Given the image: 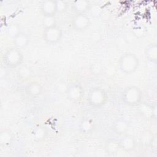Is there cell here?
I'll list each match as a JSON object with an SVG mask.
<instances>
[{
    "instance_id": "obj_1",
    "label": "cell",
    "mask_w": 157,
    "mask_h": 157,
    "mask_svg": "<svg viewBox=\"0 0 157 157\" xmlns=\"http://www.w3.org/2000/svg\"><path fill=\"white\" fill-rule=\"evenodd\" d=\"M121 102L127 106L139 105L143 99V92L136 85H128L124 88L120 95Z\"/></svg>"
},
{
    "instance_id": "obj_2",
    "label": "cell",
    "mask_w": 157,
    "mask_h": 157,
    "mask_svg": "<svg viewBox=\"0 0 157 157\" xmlns=\"http://www.w3.org/2000/svg\"><path fill=\"white\" fill-rule=\"evenodd\" d=\"M139 65V58L133 53H124L121 55L118 59V67L120 71L126 75L134 74L138 69Z\"/></svg>"
},
{
    "instance_id": "obj_3",
    "label": "cell",
    "mask_w": 157,
    "mask_h": 157,
    "mask_svg": "<svg viewBox=\"0 0 157 157\" xmlns=\"http://www.w3.org/2000/svg\"><path fill=\"white\" fill-rule=\"evenodd\" d=\"M86 99L88 105L91 107L100 109L106 104L109 99V96L104 88L95 86L89 91Z\"/></svg>"
},
{
    "instance_id": "obj_4",
    "label": "cell",
    "mask_w": 157,
    "mask_h": 157,
    "mask_svg": "<svg viewBox=\"0 0 157 157\" xmlns=\"http://www.w3.org/2000/svg\"><path fill=\"white\" fill-rule=\"evenodd\" d=\"M2 59L7 67L15 69L22 64L24 56L21 50L13 46L6 50L3 55Z\"/></svg>"
},
{
    "instance_id": "obj_5",
    "label": "cell",
    "mask_w": 157,
    "mask_h": 157,
    "mask_svg": "<svg viewBox=\"0 0 157 157\" xmlns=\"http://www.w3.org/2000/svg\"><path fill=\"white\" fill-rule=\"evenodd\" d=\"M42 37L47 44L50 45H56L61 40L63 37L62 29L57 24L44 28Z\"/></svg>"
},
{
    "instance_id": "obj_6",
    "label": "cell",
    "mask_w": 157,
    "mask_h": 157,
    "mask_svg": "<svg viewBox=\"0 0 157 157\" xmlns=\"http://www.w3.org/2000/svg\"><path fill=\"white\" fill-rule=\"evenodd\" d=\"M66 95L67 98L72 102H78L82 100L84 95L82 86L77 82H72L66 87Z\"/></svg>"
},
{
    "instance_id": "obj_7",
    "label": "cell",
    "mask_w": 157,
    "mask_h": 157,
    "mask_svg": "<svg viewBox=\"0 0 157 157\" xmlns=\"http://www.w3.org/2000/svg\"><path fill=\"white\" fill-rule=\"evenodd\" d=\"M71 24L74 30L78 32H82L90 27L91 20L86 13H77L72 17Z\"/></svg>"
},
{
    "instance_id": "obj_8",
    "label": "cell",
    "mask_w": 157,
    "mask_h": 157,
    "mask_svg": "<svg viewBox=\"0 0 157 157\" xmlns=\"http://www.w3.org/2000/svg\"><path fill=\"white\" fill-rule=\"evenodd\" d=\"M40 13L45 17H55L58 13L57 1L55 0H45L41 2L40 6Z\"/></svg>"
},
{
    "instance_id": "obj_9",
    "label": "cell",
    "mask_w": 157,
    "mask_h": 157,
    "mask_svg": "<svg viewBox=\"0 0 157 157\" xmlns=\"http://www.w3.org/2000/svg\"><path fill=\"white\" fill-rule=\"evenodd\" d=\"M120 150L126 152L133 151L136 147V140L131 134H124L118 140Z\"/></svg>"
},
{
    "instance_id": "obj_10",
    "label": "cell",
    "mask_w": 157,
    "mask_h": 157,
    "mask_svg": "<svg viewBox=\"0 0 157 157\" xmlns=\"http://www.w3.org/2000/svg\"><path fill=\"white\" fill-rule=\"evenodd\" d=\"M12 43L13 47L20 50L24 49L29 43V37L26 33L20 30L12 37Z\"/></svg>"
},
{
    "instance_id": "obj_11",
    "label": "cell",
    "mask_w": 157,
    "mask_h": 157,
    "mask_svg": "<svg viewBox=\"0 0 157 157\" xmlns=\"http://www.w3.org/2000/svg\"><path fill=\"white\" fill-rule=\"evenodd\" d=\"M90 7L91 4L87 0H77L71 4V10L75 14L85 13Z\"/></svg>"
},
{
    "instance_id": "obj_12",
    "label": "cell",
    "mask_w": 157,
    "mask_h": 157,
    "mask_svg": "<svg viewBox=\"0 0 157 157\" xmlns=\"http://www.w3.org/2000/svg\"><path fill=\"white\" fill-rule=\"evenodd\" d=\"M144 55L148 61L154 64L157 63V44L156 42L150 43L146 46Z\"/></svg>"
},
{
    "instance_id": "obj_13",
    "label": "cell",
    "mask_w": 157,
    "mask_h": 157,
    "mask_svg": "<svg viewBox=\"0 0 157 157\" xmlns=\"http://www.w3.org/2000/svg\"><path fill=\"white\" fill-rule=\"evenodd\" d=\"M43 91L42 86L37 82H32L26 87V93L31 98L40 96Z\"/></svg>"
},
{
    "instance_id": "obj_14",
    "label": "cell",
    "mask_w": 157,
    "mask_h": 157,
    "mask_svg": "<svg viewBox=\"0 0 157 157\" xmlns=\"http://www.w3.org/2000/svg\"><path fill=\"white\" fill-rule=\"evenodd\" d=\"M129 129V123L124 119H117L112 124V129L118 135H124Z\"/></svg>"
},
{
    "instance_id": "obj_15",
    "label": "cell",
    "mask_w": 157,
    "mask_h": 157,
    "mask_svg": "<svg viewBox=\"0 0 157 157\" xmlns=\"http://www.w3.org/2000/svg\"><path fill=\"white\" fill-rule=\"evenodd\" d=\"M13 136L12 132L7 129H2L0 132V145L7 147L9 146L13 141Z\"/></svg>"
},
{
    "instance_id": "obj_16",
    "label": "cell",
    "mask_w": 157,
    "mask_h": 157,
    "mask_svg": "<svg viewBox=\"0 0 157 157\" xmlns=\"http://www.w3.org/2000/svg\"><path fill=\"white\" fill-rule=\"evenodd\" d=\"M118 140H108L105 145V150L109 155H113L118 152L120 150Z\"/></svg>"
},
{
    "instance_id": "obj_17",
    "label": "cell",
    "mask_w": 157,
    "mask_h": 157,
    "mask_svg": "<svg viewBox=\"0 0 157 157\" xmlns=\"http://www.w3.org/2000/svg\"><path fill=\"white\" fill-rule=\"evenodd\" d=\"M94 127V122L90 118L84 119L80 124V130L84 133H88L91 132Z\"/></svg>"
},
{
    "instance_id": "obj_18",
    "label": "cell",
    "mask_w": 157,
    "mask_h": 157,
    "mask_svg": "<svg viewBox=\"0 0 157 157\" xmlns=\"http://www.w3.org/2000/svg\"><path fill=\"white\" fill-rule=\"evenodd\" d=\"M45 131L42 127H38L34 129L33 134L34 136V138L37 139L38 140H41L44 139L45 136Z\"/></svg>"
},
{
    "instance_id": "obj_19",
    "label": "cell",
    "mask_w": 157,
    "mask_h": 157,
    "mask_svg": "<svg viewBox=\"0 0 157 157\" xmlns=\"http://www.w3.org/2000/svg\"><path fill=\"white\" fill-rule=\"evenodd\" d=\"M57 6H58V13H62L63 12H65L67 10V9L68 7V4L65 1L59 0V1H57Z\"/></svg>"
},
{
    "instance_id": "obj_20",
    "label": "cell",
    "mask_w": 157,
    "mask_h": 157,
    "mask_svg": "<svg viewBox=\"0 0 157 157\" xmlns=\"http://www.w3.org/2000/svg\"><path fill=\"white\" fill-rule=\"evenodd\" d=\"M42 24L44 26V28L48 27L57 24L56 22L55 17H45L44 18Z\"/></svg>"
}]
</instances>
